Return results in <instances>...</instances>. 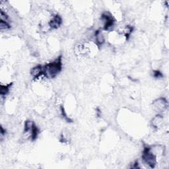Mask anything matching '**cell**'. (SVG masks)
<instances>
[{"instance_id":"obj_1","label":"cell","mask_w":169,"mask_h":169,"mask_svg":"<svg viewBox=\"0 0 169 169\" xmlns=\"http://www.w3.org/2000/svg\"><path fill=\"white\" fill-rule=\"evenodd\" d=\"M62 69V56L58 57L54 61L43 66V75L48 79H53L61 72Z\"/></svg>"},{"instance_id":"obj_2","label":"cell","mask_w":169,"mask_h":169,"mask_svg":"<svg viewBox=\"0 0 169 169\" xmlns=\"http://www.w3.org/2000/svg\"><path fill=\"white\" fill-rule=\"evenodd\" d=\"M142 160L143 163L147 164L150 168H153L157 164V156L152 152L151 147L145 145L142 153Z\"/></svg>"},{"instance_id":"obj_3","label":"cell","mask_w":169,"mask_h":169,"mask_svg":"<svg viewBox=\"0 0 169 169\" xmlns=\"http://www.w3.org/2000/svg\"><path fill=\"white\" fill-rule=\"evenodd\" d=\"M100 19L104 23L103 29L106 31H110L114 28L116 21L109 12H104L101 15Z\"/></svg>"},{"instance_id":"obj_4","label":"cell","mask_w":169,"mask_h":169,"mask_svg":"<svg viewBox=\"0 0 169 169\" xmlns=\"http://www.w3.org/2000/svg\"><path fill=\"white\" fill-rule=\"evenodd\" d=\"M153 108L157 112H163L168 107V101L165 98H159L153 101Z\"/></svg>"},{"instance_id":"obj_5","label":"cell","mask_w":169,"mask_h":169,"mask_svg":"<svg viewBox=\"0 0 169 169\" xmlns=\"http://www.w3.org/2000/svg\"><path fill=\"white\" fill-rule=\"evenodd\" d=\"M62 22V17L60 15L56 14L53 16L52 19L49 21L48 26L52 29H57L61 26Z\"/></svg>"},{"instance_id":"obj_6","label":"cell","mask_w":169,"mask_h":169,"mask_svg":"<svg viewBox=\"0 0 169 169\" xmlns=\"http://www.w3.org/2000/svg\"><path fill=\"white\" fill-rule=\"evenodd\" d=\"M31 74L33 77L34 79L39 78L40 76L43 75V66L42 65H38L32 68L31 71Z\"/></svg>"},{"instance_id":"obj_7","label":"cell","mask_w":169,"mask_h":169,"mask_svg":"<svg viewBox=\"0 0 169 169\" xmlns=\"http://www.w3.org/2000/svg\"><path fill=\"white\" fill-rule=\"evenodd\" d=\"M95 39L96 45L99 47H101L105 42V38L103 34V32L100 30H97L95 32Z\"/></svg>"},{"instance_id":"obj_8","label":"cell","mask_w":169,"mask_h":169,"mask_svg":"<svg viewBox=\"0 0 169 169\" xmlns=\"http://www.w3.org/2000/svg\"><path fill=\"white\" fill-rule=\"evenodd\" d=\"M163 121V116L159 114L157 116H156L153 120L151 122V125L154 128H158L159 126H160V124H162V122Z\"/></svg>"},{"instance_id":"obj_9","label":"cell","mask_w":169,"mask_h":169,"mask_svg":"<svg viewBox=\"0 0 169 169\" xmlns=\"http://www.w3.org/2000/svg\"><path fill=\"white\" fill-rule=\"evenodd\" d=\"M29 133H30V136H31V139L32 141H35L36 139L38 138V136H39V135L40 133V130L36 126V125L35 124L33 125L32 128L31 130Z\"/></svg>"},{"instance_id":"obj_10","label":"cell","mask_w":169,"mask_h":169,"mask_svg":"<svg viewBox=\"0 0 169 169\" xmlns=\"http://www.w3.org/2000/svg\"><path fill=\"white\" fill-rule=\"evenodd\" d=\"M12 85L13 83H10L7 85H1V86H0V95L1 96H6L9 93Z\"/></svg>"},{"instance_id":"obj_11","label":"cell","mask_w":169,"mask_h":169,"mask_svg":"<svg viewBox=\"0 0 169 169\" xmlns=\"http://www.w3.org/2000/svg\"><path fill=\"white\" fill-rule=\"evenodd\" d=\"M35 124L34 122L31 120H27L25 122L24 126V133H29L32 129L33 125Z\"/></svg>"},{"instance_id":"obj_12","label":"cell","mask_w":169,"mask_h":169,"mask_svg":"<svg viewBox=\"0 0 169 169\" xmlns=\"http://www.w3.org/2000/svg\"><path fill=\"white\" fill-rule=\"evenodd\" d=\"M11 28V25L9 23L8 21H5L1 20L0 21V28L1 30H7V29H9Z\"/></svg>"},{"instance_id":"obj_13","label":"cell","mask_w":169,"mask_h":169,"mask_svg":"<svg viewBox=\"0 0 169 169\" xmlns=\"http://www.w3.org/2000/svg\"><path fill=\"white\" fill-rule=\"evenodd\" d=\"M133 31V27L132 26H126V31H125V36L126 40H128L130 39V35H132V33Z\"/></svg>"},{"instance_id":"obj_14","label":"cell","mask_w":169,"mask_h":169,"mask_svg":"<svg viewBox=\"0 0 169 169\" xmlns=\"http://www.w3.org/2000/svg\"><path fill=\"white\" fill-rule=\"evenodd\" d=\"M60 111H61V115H62L63 119H64L67 122H72V120L70 119V118H69V116H67V114L65 111V109H64V108H63V106H61Z\"/></svg>"},{"instance_id":"obj_15","label":"cell","mask_w":169,"mask_h":169,"mask_svg":"<svg viewBox=\"0 0 169 169\" xmlns=\"http://www.w3.org/2000/svg\"><path fill=\"white\" fill-rule=\"evenodd\" d=\"M153 76L155 79H160L163 77V74L159 70H153Z\"/></svg>"},{"instance_id":"obj_16","label":"cell","mask_w":169,"mask_h":169,"mask_svg":"<svg viewBox=\"0 0 169 169\" xmlns=\"http://www.w3.org/2000/svg\"><path fill=\"white\" fill-rule=\"evenodd\" d=\"M1 140L2 141V139L3 138V137L6 136V129H4L3 128V126H1Z\"/></svg>"},{"instance_id":"obj_17","label":"cell","mask_w":169,"mask_h":169,"mask_svg":"<svg viewBox=\"0 0 169 169\" xmlns=\"http://www.w3.org/2000/svg\"><path fill=\"white\" fill-rule=\"evenodd\" d=\"M132 168H139L138 161H136V162L134 163V164H133V166H132Z\"/></svg>"}]
</instances>
